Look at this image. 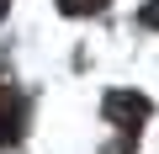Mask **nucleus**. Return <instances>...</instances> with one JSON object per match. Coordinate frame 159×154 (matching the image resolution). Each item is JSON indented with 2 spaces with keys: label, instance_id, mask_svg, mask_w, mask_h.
<instances>
[{
  "label": "nucleus",
  "instance_id": "obj_1",
  "mask_svg": "<svg viewBox=\"0 0 159 154\" xmlns=\"http://www.w3.org/2000/svg\"><path fill=\"white\" fill-rule=\"evenodd\" d=\"M101 112H106V122H117V128L138 133V128L148 122V96H138V91H106Z\"/></svg>",
  "mask_w": 159,
  "mask_h": 154
},
{
  "label": "nucleus",
  "instance_id": "obj_3",
  "mask_svg": "<svg viewBox=\"0 0 159 154\" xmlns=\"http://www.w3.org/2000/svg\"><path fill=\"white\" fill-rule=\"evenodd\" d=\"M106 0H58V11L64 16H90V11H101Z\"/></svg>",
  "mask_w": 159,
  "mask_h": 154
},
{
  "label": "nucleus",
  "instance_id": "obj_5",
  "mask_svg": "<svg viewBox=\"0 0 159 154\" xmlns=\"http://www.w3.org/2000/svg\"><path fill=\"white\" fill-rule=\"evenodd\" d=\"M106 154H133V138H117V143H106Z\"/></svg>",
  "mask_w": 159,
  "mask_h": 154
},
{
  "label": "nucleus",
  "instance_id": "obj_2",
  "mask_svg": "<svg viewBox=\"0 0 159 154\" xmlns=\"http://www.w3.org/2000/svg\"><path fill=\"white\" fill-rule=\"evenodd\" d=\"M21 133H27V101H21V91L0 85V149L16 143Z\"/></svg>",
  "mask_w": 159,
  "mask_h": 154
},
{
  "label": "nucleus",
  "instance_id": "obj_4",
  "mask_svg": "<svg viewBox=\"0 0 159 154\" xmlns=\"http://www.w3.org/2000/svg\"><path fill=\"white\" fill-rule=\"evenodd\" d=\"M138 27L159 32V0H148V6H138Z\"/></svg>",
  "mask_w": 159,
  "mask_h": 154
}]
</instances>
